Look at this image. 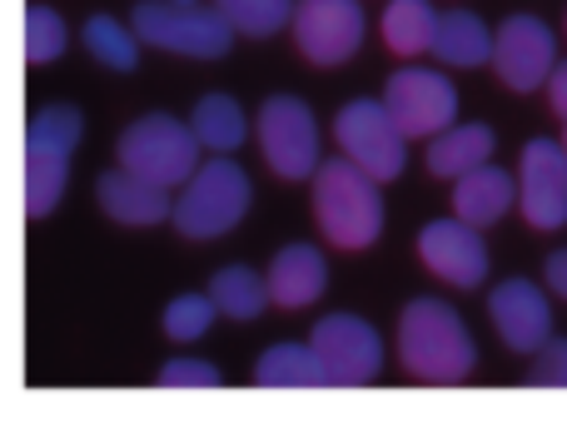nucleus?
I'll return each instance as SVG.
<instances>
[{
	"mask_svg": "<svg viewBox=\"0 0 567 433\" xmlns=\"http://www.w3.org/2000/svg\"><path fill=\"white\" fill-rule=\"evenodd\" d=\"M399 359L413 379L429 384H458L473 374V334L449 305L413 299L399 319Z\"/></svg>",
	"mask_w": 567,
	"mask_h": 433,
	"instance_id": "obj_1",
	"label": "nucleus"
},
{
	"mask_svg": "<svg viewBox=\"0 0 567 433\" xmlns=\"http://www.w3.org/2000/svg\"><path fill=\"white\" fill-rule=\"evenodd\" d=\"M383 179H373L363 165H353L349 155L323 159L313 175V209L319 225L329 235V245L339 249H369L383 229Z\"/></svg>",
	"mask_w": 567,
	"mask_h": 433,
	"instance_id": "obj_2",
	"label": "nucleus"
},
{
	"mask_svg": "<svg viewBox=\"0 0 567 433\" xmlns=\"http://www.w3.org/2000/svg\"><path fill=\"white\" fill-rule=\"evenodd\" d=\"M80 110L70 105H45L25 130V209L30 215H50L65 195V175H70V155L80 145Z\"/></svg>",
	"mask_w": 567,
	"mask_h": 433,
	"instance_id": "obj_3",
	"label": "nucleus"
},
{
	"mask_svg": "<svg viewBox=\"0 0 567 433\" xmlns=\"http://www.w3.org/2000/svg\"><path fill=\"white\" fill-rule=\"evenodd\" d=\"M249 199V175L229 155H215L205 169H195L185 185V195L175 199V225L185 239H219L245 219Z\"/></svg>",
	"mask_w": 567,
	"mask_h": 433,
	"instance_id": "obj_4",
	"label": "nucleus"
},
{
	"mask_svg": "<svg viewBox=\"0 0 567 433\" xmlns=\"http://www.w3.org/2000/svg\"><path fill=\"white\" fill-rule=\"evenodd\" d=\"M135 35L155 50H175V55H195V60H219L235 45V25L219 16L215 6H179V0H145L130 16Z\"/></svg>",
	"mask_w": 567,
	"mask_h": 433,
	"instance_id": "obj_5",
	"label": "nucleus"
},
{
	"mask_svg": "<svg viewBox=\"0 0 567 433\" xmlns=\"http://www.w3.org/2000/svg\"><path fill=\"white\" fill-rule=\"evenodd\" d=\"M120 165L135 175L155 179V185H189L199 169V135L195 125L175 115H145L120 135Z\"/></svg>",
	"mask_w": 567,
	"mask_h": 433,
	"instance_id": "obj_6",
	"label": "nucleus"
},
{
	"mask_svg": "<svg viewBox=\"0 0 567 433\" xmlns=\"http://www.w3.org/2000/svg\"><path fill=\"white\" fill-rule=\"evenodd\" d=\"M403 130L389 115L383 100H349V105L333 115V145L363 165L373 179H399L403 169Z\"/></svg>",
	"mask_w": 567,
	"mask_h": 433,
	"instance_id": "obj_7",
	"label": "nucleus"
},
{
	"mask_svg": "<svg viewBox=\"0 0 567 433\" xmlns=\"http://www.w3.org/2000/svg\"><path fill=\"white\" fill-rule=\"evenodd\" d=\"M255 135H259V150H265L275 175H284V179L319 175V125H313L303 100L269 95L255 120Z\"/></svg>",
	"mask_w": 567,
	"mask_h": 433,
	"instance_id": "obj_8",
	"label": "nucleus"
},
{
	"mask_svg": "<svg viewBox=\"0 0 567 433\" xmlns=\"http://www.w3.org/2000/svg\"><path fill=\"white\" fill-rule=\"evenodd\" d=\"M383 105L399 120V130L409 140H433L458 120V90H453L449 75L423 65H403L399 75H389L383 85Z\"/></svg>",
	"mask_w": 567,
	"mask_h": 433,
	"instance_id": "obj_9",
	"label": "nucleus"
},
{
	"mask_svg": "<svg viewBox=\"0 0 567 433\" xmlns=\"http://www.w3.org/2000/svg\"><path fill=\"white\" fill-rule=\"evenodd\" d=\"M493 70L508 90L528 95V90L548 85L553 70H558V45H553V30L538 16H508L493 35Z\"/></svg>",
	"mask_w": 567,
	"mask_h": 433,
	"instance_id": "obj_10",
	"label": "nucleus"
},
{
	"mask_svg": "<svg viewBox=\"0 0 567 433\" xmlns=\"http://www.w3.org/2000/svg\"><path fill=\"white\" fill-rule=\"evenodd\" d=\"M363 10L359 0H299L293 6V45L313 65H343L363 45Z\"/></svg>",
	"mask_w": 567,
	"mask_h": 433,
	"instance_id": "obj_11",
	"label": "nucleus"
},
{
	"mask_svg": "<svg viewBox=\"0 0 567 433\" xmlns=\"http://www.w3.org/2000/svg\"><path fill=\"white\" fill-rule=\"evenodd\" d=\"M309 344L319 349L323 369H329V384H369V379H379V369H383L379 329L353 319V315L319 319Z\"/></svg>",
	"mask_w": 567,
	"mask_h": 433,
	"instance_id": "obj_12",
	"label": "nucleus"
},
{
	"mask_svg": "<svg viewBox=\"0 0 567 433\" xmlns=\"http://www.w3.org/2000/svg\"><path fill=\"white\" fill-rule=\"evenodd\" d=\"M518 205L533 229L567 225V145H558V140H533L523 150Z\"/></svg>",
	"mask_w": 567,
	"mask_h": 433,
	"instance_id": "obj_13",
	"label": "nucleus"
},
{
	"mask_svg": "<svg viewBox=\"0 0 567 433\" xmlns=\"http://www.w3.org/2000/svg\"><path fill=\"white\" fill-rule=\"evenodd\" d=\"M419 259L423 269H433L453 289H473L488 279V245H483L478 225H468V219H433V225H423Z\"/></svg>",
	"mask_w": 567,
	"mask_h": 433,
	"instance_id": "obj_14",
	"label": "nucleus"
},
{
	"mask_svg": "<svg viewBox=\"0 0 567 433\" xmlns=\"http://www.w3.org/2000/svg\"><path fill=\"white\" fill-rule=\"evenodd\" d=\"M488 315H493L498 339L508 349H518V354H538V349L553 339L548 299H543V289L528 285V279H503V285L488 295Z\"/></svg>",
	"mask_w": 567,
	"mask_h": 433,
	"instance_id": "obj_15",
	"label": "nucleus"
},
{
	"mask_svg": "<svg viewBox=\"0 0 567 433\" xmlns=\"http://www.w3.org/2000/svg\"><path fill=\"white\" fill-rule=\"evenodd\" d=\"M100 195V209H105L110 219H120V225L130 229H145V225H159V219H175V205H169V189L155 185V179L135 175V169H110V175H100L95 185Z\"/></svg>",
	"mask_w": 567,
	"mask_h": 433,
	"instance_id": "obj_16",
	"label": "nucleus"
},
{
	"mask_svg": "<svg viewBox=\"0 0 567 433\" xmlns=\"http://www.w3.org/2000/svg\"><path fill=\"white\" fill-rule=\"evenodd\" d=\"M323 285H329V265H323V255L313 245L279 249L275 265H269V295H275L279 309L313 305V299L323 295Z\"/></svg>",
	"mask_w": 567,
	"mask_h": 433,
	"instance_id": "obj_17",
	"label": "nucleus"
},
{
	"mask_svg": "<svg viewBox=\"0 0 567 433\" xmlns=\"http://www.w3.org/2000/svg\"><path fill=\"white\" fill-rule=\"evenodd\" d=\"M513 199H518V185H513L508 169L478 165L453 185V215L483 229V225H498V219L513 209Z\"/></svg>",
	"mask_w": 567,
	"mask_h": 433,
	"instance_id": "obj_18",
	"label": "nucleus"
},
{
	"mask_svg": "<svg viewBox=\"0 0 567 433\" xmlns=\"http://www.w3.org/2000/svg\"><path fill=\"white\" fill-rule=\"evenodd\" d=\"M433 55L443 65H458V70H478L493 60V30L483 25L473 10H449L439 20V40H433Z\"/></svg>",
	"mask_w": 567,
	"mask_h": 433,
	"instance_id": "obj_19",
	"label": "nucleus"
},
{
	"mask_svg": "<svg viewBox=\"0 0 567 433\" xmlns=\"http://www.w3.org/2000/svg\"><path fill=\"white\" fill-rule=\"evenodd\" d=\"M493 155V130L488 125H449L443 135H433L429 145V169L443 179H463L468 169L488 165Z\"/></svg>",
	"mask_w": 567,
	"mask_h": 433,
	"instance_id": "obj_20",
	"label": "nucleus"
},
{
	"mask_svg": "<svg viewBox=\"0 0 567 433\" xmlns=\"http://www.w3.org/2000/svg\"><path fill=\"white\" fill-rule=\"evenodd\" d=\"M255 384H265V389H319V384H329V369H323V359H319L313 344H275L269 354H259Z\"/></svg>",
	"mask_w": 567,
	"mask_h": 433,
	"instance_id": "obj_21",
	"label": "nucleus"
},
{
	"mask_svg": "<svg viewBox=\"0 0 567 433\" xmlns=\"http://www.w3.org/2000/svg\"><path fill=\"white\" fill-rule=\"evenodd\" d=\"M439 20L443 16H433L429 0H389V10H383V45L393 55H423L439 40Z\"/></svg>",
	"mask_w": 567,
	"mask_h": 433,
	"instance_id": "obj_22",
	"label": "nucleus"
},
{
	"mask_svg": "<svg viewBox=\"0 0 567 433\" xmlns=\"http://www.w3.org/2000/svg\"><path fill=\"white\" fill-rule=\"evenodd\" d=\"M189 125H195L199 145L215 150V155H229V150H239V145H245V135H249L245 110H239L229 95H205L195 105V115H189Z\"/></svg>",
	"mask_w": 567,
	"mask_h": 433,
	"instance_id": "obj_23",
	"label": "nucleus"
},
{
	"mask_svg": "<svg viewBox=\"0 0 567 433\" xmlns=\"http://www.w3.org/2000/svg\"><path fill=\"white\" fill-rule=\"evenodd\" d=\"M209 295H215L225 319H259L269 309V299H275L269 295V279H259L255 269H245V265L219 269V275L209 279Z\"/></svg>",
	"mask_w": 567,
	"mask_h": 433,
	"instance_id": "obj_24",
	"label": "nucleus"
},
{
	"mask_svg": "<svg viewBox=\"0 0 567 433\" xmlns=\"http://www.w3.org/2000/svg\"><path fill=\"white\" fill-rule=\"evenodd\" d=\"M140 45H145V40L135 35V25H120V20H110V16L85 20V50L100 60V65L120 70V75L140 65Z\"/></svg>",
	"mask_w": 567,
	"mask_h": 433,
	"instance_id": "obj_25",
	"label": "nucleus"
},
{
	"mask_svg": "<svg viewBox=\"0 0 567 433\" xmlns=\"http://www.w3.org/2000/svg\"><path fill=\"white\" fill-rule=\"evenodd\" d=\"M215 10L239 30V35H279L284 25H293V0H215Z\"/></svg>",
	"mask_w": 567,
	"mask_h": 433,
	"instance_id": "obj_26",
	"label": "nucleus"
},
{
	"mask_svg": "<svg viewBox=\"0 0 567 433\" xmlns=\"http://www.w3.org/2000/svg\"><path fill=\"white\" fill-rule=\"evenodd\" d=\"M219 319L215 295H179L175 305L165 309V334L175 344H195L199 334H209V324Z\"/></svg>",
	"mask_w": 567,
	"mask_h": 433,
	"instance_id": "obj_27",
	"label": "nucleus"
},
{
	"mask_svg": "<svg viewBox=\"0 0 567 433\" xmlns=\"http://www.w3.org/2000/svg\"><path fill=\"white\" fill-rule=\"evenodd\" d=\"M65 55V20L50 6H30L25 10V60L30 65H50Z\"/></svg>",
	"mask_w": 567,
	"mask_h": 433,
	"instance_id": "obj_28",
	"label": "nucleus"
},
{
	"mask_svg": "<svg viewBox=\"0 0 567 433\" xmlns=\"http://www.w3.org/2000/svg\"><path fill=\"white\" fill-rule=\"evenodd\" d=\"M159 384H169V389H215L219 369L205 364V359H175V364L159 369Z\"/></svg>",
	"mask_w": 567,
	"mask_h": 433,
	"instance_id": "obj_29",
	"label": "nucleus"
},
{
	"mask_svg": "<svg viewBox=\"0 0 567 433\" xmlns=\"http://www.w3.org/2000/svg\"><path fill=\"white\" fill-rule=\"evenodd\" d=\"M528 379H533V384H548V389H563L567 384V339H548V344L538 349Z\"/></svg>",
	"mask_w": 567,
	"mask_h": 433,
	"instance_id": "obj_30",
	"label": "nucleus"
},
{
	"mask_svg": "<svg viewBox=\"0 0 567 433\" xmlns=\"http://www.w3.org/2000/svg\"><path fill=\"white\" fill-rule=\"evenodd\" d=\"M548 100H553V110H558V120H567V60H558V70H553Z\"/></svg>",
	"mask_w": 567,
	"mask_h": 433,
	"instance_id": "obj_31",
	"label": "nucleus"
},
{
	"mask_svg": "<svg viewBox=\"0 0 567 433\" xmlns=\"http://www.w3.org/2000/svg\"><path fill=\"white\" fill-rule=\"evenodd\" d=\"M543 275H548V289H558V295L567 299V249H558V255L543 265Z\"/></svg>",
	"mask_w": 567,
	"mask_h": 433,
	"instance_id": "obj_32",
	"label": "nucleus"
},
{
	"mask_svg": "<svg viewBox=\"0 0 567 433\" xmlns=\"http://www.w3.org/2000/svg\"><path fill=\"white\" fill-rule=\"evenodd\" d=\"M179 6H195V0H179Z\"/></svg>",
	"mask_w": 567,
	"mask_h": 433,
	"instance_id": "obj_33",
	"label": "nucleus"
},
{
	"mask_svg": "<svg viewBox=\"0 0 567 433\" xmlns=\"http://www.w3.org/2000/svg\"><path fill=\"white\" fill-rule=\"evenodd\" d=\"M563 145H567V140H563Z\"/></svg>",
	"mask_w": 567,
	"mask_h": 433,
	"instance_id": "obj_34",
	"label": "nucleus"
}]
</instances>
